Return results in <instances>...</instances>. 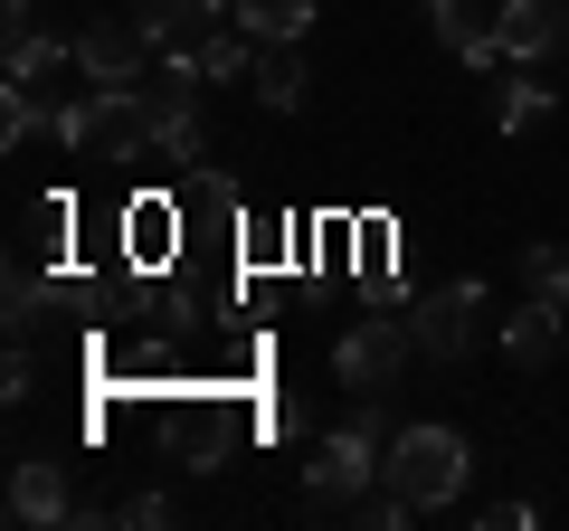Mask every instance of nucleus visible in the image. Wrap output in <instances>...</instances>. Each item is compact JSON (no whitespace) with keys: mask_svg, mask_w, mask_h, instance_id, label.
<instances>
[{"mask_svg":"<svg viewBox=\"0 0 569 531\" xmlns=\"http://www.w3.org/2000/svg\"><path fill=\"white\" fill-rule=\"evenodd\" d=\"M48 143L77 152L96 171H123L133 152H152V123H142V86H86L77 104L48 114Z\"/></svg>","mask_w":569,"mask_h":531,"instance_id":"obj_1","label":"nucleus"},{"mask_svg":"<svg viewBox=\"0 0 569 531\" xmlns=\"http://www.w3.org/2000/svg\"><path fill=\"white\" fill-rule=\"evenodd\" d=\"M475 522H485V531H531V522H541V512H531L522 493H503V503H485V512H475Z\"/></svg>","mask_w":569,"mask_h":531,"instance_id":"obj_22","label":"nucleus"},{"mask_svg":"<svg viewBox=\"0 0 569 531\" xmlns=\"http://www.w3.org/2000/svg\"><path fill=\"white\" fill-rule=\"evenodd\" d=\"M152 58H162V48H152V29H142V20H86L77 29V77L86 86H142V77H152Z\"/></svg>","mask_w":569,"mask_h":531,"instance_id":"obj_6","label":"nucleus"},{"mask_svg":"<svg viewBox=\"0 0 569 531\" xmlns=\"http://www.w3.org/2000/svg\"><path fill=\"white\" fill-rule=\"evenodd\" d=\"M39 389V361H29V342H10V370H0V399H29Z\"/></svg>","mask_w":569,"mask_h":531,"instance_id":"obj_23","label":"nucleus"},{"mask_svg":"<svg viewBox=\"0 0 569 531\" xmlns=\"http://www.w3.org/2000/svg\"><path fill=\"white\" fill-rule=\"evenodd\" d=\"M142 123H152V152L181 171L209 162V114H200V67L162 58V77H142Z\"/></svg>","mask_w":569,"mask_h":531,"instance_id":"obj_4","label":"nucleus"},{"mask_svg":"<svg viewBox=\"0 0 569 531\" xmlns=\"http://www.w3.org/2000/svg\"><path fill=\"white\" fill-rule=\"evenodd\" d=\"M39 0H0V48H20V39H39Z\"/></svg>","mask_w":569,"mask_h":531,"instance_id":"obj_21","label":"nucleus"},{"mask_svg":"<svg viewBox=\"0 0 569 531\" xmlns=\"http://www.w3.org/2000/svg\"><path fill=\"white\" fill-rule=\"evenodd\" d=\"M171 228H181V200H133V209H123V257L162 266L171 257Z\"/></svg>","mask_w":569,"mask_h":531,"instance_id":"obj_14","label":"nucleus"},{"mask_svg":"<svg viewBox=\"0 0 569 531\" xmlns=\"http://www.w3.org/2000/svg\"><path fill=\"white\" fill-rule=\"evenodd\" d=\"M427 10V29L456 48V67H503V48H493V20L475 10V0H418Z\"/></svg>","mask_w":569,"mask_h":531,"instance_id":"obj_11","label":"nucleus"},{"mask_svg":"<svg viewBox=\"0 0 569 531\" xmlns=\"http://www.w3.org/2000/svg\"><path fill=\"white\" fill-rule=\"evenodd\" d=\"M560 39H569V10H560V0H493V48H503L512 67H541Z\"/></svg>","mask_w":569,"mask_h":531,"instance_id":"obj_8","label":"nucleus"},{"mask_svg":"<svg viewBox=\"0 0 569 531\" xmlns=\"http://www.w3.org/2000/svg\"><path fill=\"white\" fill-rule=\"evenodd\" d=\"M408 361H418V332H408V313H361V323L332 342V380H342L351 399H389Z\"/></svg>","mask_w":569,"mask_h":531,"instance_id":"obj_5","label":"nucleus"},{"mask_svg":"<svg viewBox=\"0 0 569 531\" xmlns=\"http://www.w3.org/2000/svg\"><path fill=\"white\" fill-rule=\"evenodd\" d=\"M247 86H257L266 114H295V104L313 96V77H305V58H295V48H257V77H247Z\"/></svg>","mask_w":569,"mask_h":531,"instance_id":"obj_13","label":"nucleus"},{"mask_svg":"<svg viewBox=\"0 0 569 531\" xmlns=\"http://www.w3.org/2000/svg\"><path fill=\"white\" fill-rule=\"evenodd\" d=\"M104 522H133V531H152V522H171V493L133 484V493H114V503H104Z\"/></svg>","mask_w":569,"mask_h":531,"instance_id":"obj_20","label":"nucleus"},{"mask_svg":"<svg viewBox=\"0 0 569 531\" xmlns=\"http://www.w3.org/2000/svg\"><path fill=\"white\" fill-rule=\"evenodd\" d=\"M190 67H200V86H238V77H257V39L247 29H209L200 48H181Z\"/></svg>","mask_w":569,"mask_h":531,"instance_id":"obj_15","label":"nucleus"},{"mask_svg":"<svg viewBox=\"0 0 569 531\" xmlns=\"http://www.w3.org/2000/svg\"><path fill=\"white\" fill-rule=\"evenodd\" d=\"M133 20L152 29V48H162V58H181V48H200V39H209V29L238 20V0H142Z\"/></svg>","mask_w":569,"mask_h":531,"instance_id":"obj_9","label":"nucleus"},{"mask_svg":"<svg viewBox=\"0 0 569 531\" xmlns=\"http://www.w3.org/2000/svg\"><path fill=\"white\" fill-rule=\"evenodd\" d=\"M522 275H531V294H550V304L569 313V247H550V238H531V247H522Z\"/></svg>","mask_w":569,"mask_h":531,"instance_id":"obj_18","label":"nucleus"},{"mask_svg":"<svg viewBox=\"0 0 569 531\" xmlns=\"http://www.w3.org/2000/svg\"><path fill=\"white\" fill-rule=\"evenodd\" d=\"M238 29L257 48H295L313 29V0H238Z\"/></svg>","mask_w":569,"mask_h":531,"instance_id":"obj_16","label":"nucleus"},{"mask_svg":"<svg viewBox=\"0 0 569 531\" xmlns=\"http://www.w3.org/2000/svg\"><path fill=\"white\" fill-rule=\"evenodd\" d=\"M48 247H67V200H29L20 209V257H48Z\"/></svg>","mask_w":569,"mask_h":531,"instance_id":"obj_19","label":"nucleus"},{"mask_svg":"<svg viewBox=\"0 0 569 531\" xmlns=\"http://www.w3.org/2000/svg\"><path fill=\"white\" fill-rule=\"evenodd\" d=\"M466 474H475V447H466L456 428H437V418H418V428H399V437H389L380 484L399 493L408 512H447L456 493H466Z\"/></svg>","mask_w":569,"mask_h":531,"instance_id":"obj_2","label":"nucleus"},{"mask_svg":"<svg viewBox=\"0 0 569 531\" xmlns=\"http://www.w3.org/2000/svg\"><path fill=\"white\" fill-rule=\"evenodd\" d=\"M380 465H389L380 399H351V418H342V428H323V447L305 455V493H313V512H332V503H351V493H370V484H380Z\"/></svg>","mask_w":569,"mask_h":531,"instance_id":"obj_3","label":"nucleus"},{"mask_svg":"<svg viewBox=\"0 0 569 531\" xmlns=\"http://www.w3.org/2000/svg\"><path fill=\"white\" fill-rule=\"evenodd\" d=\"M77 493H67V465L58 455H20L10 465V522H67Z\"/></svg>","mask_w":569,"mask_h":531,"instance_id":"obj_10","label":"nucleus"},{"mask_svg":"<svg viewBox=\"0 0 569 531\" xmlns=\"http://www.w3.org/2000/svg\"><path fill=\"white\" fill-rule=\"evenodd\" d=\"M475 323H485V275H456L447 294H427V304L408 313L418 361H466V351H475Z\"/></svg>","mask_w":569,"mask_h":531,"instance_id":"obj_7","label":"nucleus"},{"mask_svg":"<svg viewBox=\"0 0 569 531\" xmlns=\"http://www.w3.org/2000/svg\"><path fill=\"white\" fill-rule=\"evenodd\" d=\"M550 114H560V86H531V77L493 86V123H503V133H541Z\"/></svg>","mask_w":569,"mask_h":531,"instance_id":"obj_17","label":"nucleus"},{"mask_svg":"<svg viewBox=\"0 0 569 531\" xmlns=\"http://www.w3.org/2000/svg\"><path fill=\"white\" fill-rule=\"evenodd\" d=\"M503 351H512V361H550V351H560V304H550V294H531V304H512L503 313Z\"/></svg>","mask_w":569,"mask_h":531,"instance_id":"obj_12","label":"nucleus"}]
</instances>
